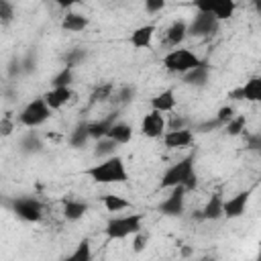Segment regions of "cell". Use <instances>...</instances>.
<instances>
[{
	"label": "cell",
	"mask_w": 261,
	"mask_h": 261,
	"mask_svg": "<svg viewBox=\"0 0 261 261\" xmlns=\"http://www.w3.org/2000/svg\"><path fill=\"white\" fill-rule=\"evenodd\" d=\"M86 175L96 184H124L128 179L124 159L118 155H110L100 163H94L86 169Z\"/></svg>",
	"instance_id": "obj_1"
},
{
	"label": "cell",
	"mask_w": 261,
	"mask_h": 261,
	"mask_svg": "<svg viewBox=\"0 0 261 261\" xmlns=\"http://www.w3.org/2000/svg\"><path fill=\"white\" fill-rule=\"evenodd\" d=\"M173 186H184L186 192L198 186V177L194 171V155H188L177 163H173L171 167H167V171L159 181V188H173Z\"/></svg>",
	"instance_id": "obj_2"
},
{
	"label": "cell",
	"mask_w": 261,
	"mask_h": 261,
	"mask_svg": "<svg viewBox=\"0 0 261 261\" xmlns=\"http://www.w3.org/2000/svg\"><path fill=\"white\" fill-rule=\"evenodd\" d=\"M141 222H143V216L141 214H126V216H116V218H110L104 232L110 241H118V239H126L135 232L141 230Z\"/></svg>",
	"instance_id": "obj_3"
},
{
	"label": "cell",
	"mask_w": 261,
	"mask_h": 261,
	"mask_svg": "<svg viewBox=\"0 0 261 261\" xmlns=\"http://www.w3.org/2000/svg\"><path fill=\"white\" fill-rule=\"evenodd\" d=\"M202 63V59L196 55V53H192L190 49H171L165 57H163V67L167 69V71H171V73H186V71H190V69H194V67H198Z\"/></svg>",
	"instance_id": "obj_4"
},
{
	"label": "cell",
	"mask_w": 261,
	"mask_h": 261,
	"mask_svg": "<svg viewBox=\"0 0 261 261\" xmlns=\"http://www.w3.org/2000/svg\"><path fill=\"white\" fill-rule=\"evenodd\" d=\"M49 116H51V108L45 104V100L41 96V98H35L33 102H29L22 108L18 120H20V124H24L29 128H35V126H41Z\"/></svg>",
	"instance_id": "obj_5"
},
{
	"label": "cell",
	"mask_w": 261,
	"mask_h": 261,
	"mask_svg": "<svg viewBox=\"0 0 261 261\" xmlns=\"http://www.w3.org/2000/svg\"><path fill=\"white\" fill-rule=\"evenodd\" d=\"M12 210L16 212V216H20L27 222H39L43 218V204L37 198H16L12 204Z\"/></svg>",
	"instance_id": "obj_6"
},
{
	"label": "cell",
	"mask_w": 261,
	"mask_h": 261,
	"mask_svg": "<svg viewBox=\"0 0 261 261\" xmlns=\"http://www.w3.org/2000/svg\"><path fill=\"white\" fill-rule=\"evenodd\" d=\"M216 31H218V20L212 12H198L194 20L188 24V35H196V37L214 35Z\"/></svg>",
	"instance_id": "obj_7"
},
{
	"label": "cell",
	"mask_w": 261,
	"mask_h": 261,
	"mask_svg": "<svg viewBox=\"0 0 261 261\" xmlns=\"http://www.w3.org/2000/svg\"><path fill=\"white\" fill-rule=\"evenodd\" d=\"M184 200H186V188L184 186H173L171 194L159 204V212L165 214V216H181Z\"/></svg>",
	"instance_id": "obj_8"
},
{
	"label": "cell",
	"mask_w": 261,
	"mask_h": 261,
	"mask_svg": "<svg viewBox=\"0 0 261 261\" xmlns=\"http://www.w3.org/2000/svg\"><path fill=\"white\" fill-rule=\"evenodd\" d=\"M165 116H163V112H159V110H151V112H147L145 116H143V120H141V133L145 135V137H149V139H159L161 135H163V130H165Z\"/></svg>",
	"instance_id": "obj_9"
},
{
	"label": "cell",
	"mask_w": 261,
	"mask_h": 261,
	"mask_svg": "<svg viewBox=\"0 0 261 261\" xmlns=\"http://www.w3.org/2000/svg\"><path fill=\"white\" fill-rule=\"evenodd\" d=\"M249 198H251V190H245V192H239L237 196H232L228 200H222V216H226V218L243 216L245 208L249 204Z\"/></svg>",
	"instance_id": "obj_10"
},
{
	"label": "cell",
	"mask_w": 261,
	"mask_h": 261,
	"mask_svg": "<svg viewBox=\"0 0 261 261\" xmlns=\"http://www.w3.org/2000/svg\"><path fill=\"white\" fill-rule=\"evenodd\" d=\"M161 137H163L165 147H169V149H184V147L192 145V141H194V135L188 128H171V130L163 133Z\"/></svg>",
	"instance_id": "obj_11"
},
{
	"label": "cell",
	"mask_w": 261,
	"mask_h": 261,
	"mask_svg": "<svg viewBox=\"0 0 261 261\" xmlns=\"http://www.w3.org/2000/svg\"><path fill=\"white\" fill-rule=\"evenodd\" d=\"M69 98H71L69 86H53L51 90H47V92L43 94V100H45V104H47L51 110L61 108L65 102H69Z\"/></svg>",
	"instance_id": "obj_12"
},
{
	"label": "cell",
	"mask_w": 261,
	"mask_h": 261,
	"mask_svg": "<svg viewBox=\"0 0 261 261\" xmlns=\"http://www.w3.org/2000/svg\"><path fill=\"white\" fill-rule=\"evenodd\" d=\"M155 31H157L155 24H143V27L135 29L130 33V45L135 49H147V47H151L153 37H155Z\"/></svg>",
	"instance_id": "obj_13"
},
{
	"label": "cell",
	"mask_w": 261,
	"mask_h": 261,
	"mask_svg": "<svg viewBox=\"0 0 261 261\" xmlns=\"http://www.w3.org/2000/svg\"><path fill=\"white\" fill-rule=\"evenodd\" d=\"M149 104H151L153 110H159L163 114L165 112H171L175 108V94H173V90H163V92L155 94Z\"/></svg>",
	"instance_id": "obj_14"
},
{
	"label": "cell",
	"mask_w": 261,
	"mask_h": 261,
	"mask_svg": "<svg viewBox=\"0 0 261 261\" xmlns=\"http://www.w3.org/2000/svg\"><path fill=\"white\" fill-rule=\"evenodd\" d=\"M106 137L112 139L116 145H126L133 139V126L126 124V122H112Z\"/></svg>",
	"instance_id": "obj_15"
},
{
	"label": "cell",
	"mask_w": 261,
	"mask_h": 261,
	"mask_svg": "<svg viewBox=\"0 0 261 261\" xmlns=\"http://www.w3.org/2000/svg\"><path fill=\"white\" fill-rule=\"evenodd\" d=\"M186 37H188V22L186 20H173L165 33V41L173 47H177Z\"/></svg>",
	"instance_id": "obj_16"
},
{
	"label": "cell",
	"mask_w": 261,
	"mask_h": 261,
	"mask_svg": "<svg viewBox=\"0 0 261 261\" xmlns=\"http://www.w3.org/2000/svg\"><path fill=\"white\" fill-rule=\"evenodd\" d=\"M88 16H84V14H80V12H69V14H65V18L61 20V27L65 29V31H71V33H80V31H84L86 27H88Z\"/></svg>",
	"instance_id": "obj_17"
},
{
	"label": "cell",
	"mask_w": 261,
	"mask_h": 261,
	"mask_svg": "<svg viewBox=\"0 0 261 261\" xmlns=\"http://www.w3.org/2000/svg\"><path fill=\"white\" fill-rule=\"evenodd\" d=\"M220 216H222V196L220 194H212V198L206 202V206L202 210V218L218 220Z\"/></svg>",
	"instance_id": "obj_18"
},
{
	"label": "cell",
	"mask_w": 261,
	"mask_h": 261,
	"mask_svg": "<svg viewBox=\"0 0 261 261\" xmlns=\"http://www.w3.org/2000/svg\"><path fill=\"white\" fill-rule=\"evenodd\" d=\"M88 212V204L80 200H65L63 202V214L67 220H80Z\"/></svg>",
	"instance_id": "obj_19"
},
{
	"label": "cell",
	"mask_w": 261,
	"mask_h": 261,
	"mask_svg": "<svg viewBox=\"0 0 261 261\" xmlns=\"http://www.w3.org/2000/svg\"><path fill=\"white\" fill-rule=\"evenodd\" d=\"M184 80H186V84H190V86H204L206 80H208V65L202 61L198 67L186 71V73H184Z\"/></svg>",
	"instance_id": "obj_20"
},
{
	"label": "cell",
	"mask_w": 261,
	"mask_h": 261,
	"mask_svg": "<svg viewBox=\"0 0 261 261\" xmlns=\"http://www.w3.org/2000/svg\"><path fill=\"white\" fill-rule=\"evenodd\" d=\"M112 122H114V116L104 118V120H96V122H88V124H86L88 137H90V139H94V141H98V139L106 137V133H108V128H110V124H112Z\"/></svg>",
	"instance_id": "obj_21"
},
{
	"label": "cell",
	"mask_w": 261,
	"mask_h": 261,
	"mask_svg": "<svg viewBox=\"0 0 261 261\" xmlns=\"http://www.w3.org/2000/svg\"><path fill=\"white\" fill-rule=\"evenodd\" d=\"M234 8H237L234 0H214V10H212V14L216 16L218 22H220V20H228V18L234 14Z\"/></svg>",
	"instance_id": "obj_22"
},
{
	"label": "cell",
	"mask_w": 261,
	"mask_h": 261,
	"mask_svg": "<svg viewBox=\"0 0 261 261\" xmlns=\"http://www.w3.org/2000/svg\"><path fill=\"white\" fill-rule=\"evenodd\" d=\"M241 90H243V100H249V102L261 100V80L259 77H251L249 82H245V86H241Z\"/></svg>",
	"instance_id": "obj_23"
},
{
	"label": "cell",
	"mask_w": 261,
	"mask_h": 261,
	"mask_svg": "<svg viewBox=\"0 0 261 261\" xmlns=\"http://www.w3.org/2000/svg\"><path fill=\"white\" fill-rule=\"evenodd\" d=\"M102 204H104V208H106L108 212H120V210H126V208L130 206L128 200H124V198H120V196H114V194L102 196Z\"/></svg>",
	"instance_id": "obj_24"
},
{
	"label": "cell",
	"mask_w": 261,
	"mask_h": 261,
	"mask_svg": "<svg viewBox=\"0 0 261 261\" xmlns=\"http://www.w3.org/2000/svg\"><path fill=\"white\" fill-rule=\"evenodd\" d=\"M114 151H116V143L112 139L102 137V139L96 141V149H94V155L96 157H104V155L110 157V155H114Z\"/></svg>",
	"instance_id": "obj_25"
},
{
	"label": "cell",
	"mask_w": 261,
	"mask_h": 261,
	"mask_svg": "<svg viewBox=\"0 0 261 261\" xmlns=\"http://www.w3.org/2000/svg\"><path fill=\"white\" fill-rule=\"evenodd\" d=\"M112 92H114V86L110 82H104V84H100V86L94 88V92H92L90 98H92V102H104V100L112 98Z\"/></svg>",
	"instance_id": "obj_26"
},
{
	"label": "cell",
	"mask_w": 261,
	"mask_h": 261,
	"mask_svg": "<svg viewBox=\"0 0 261 261\" xmlns=\"http://www.w3.org/2000/svg\"><path fill=\"white\" fill-rule=\"evenodd\" d=\"M69 259L71 261H90L92 259V251H90V243L84 239L77 247H75V251L69 255Z\"/></svg>",
	"instance_id": "obj_27"
},
{
	"label": "cell",
	"mask_w": 261,
	"mask_h": 261,
	"mask_svg": "<svg viewBox=\"0 0 261 261\" xmlns=\"http://www.w3.org/2000/svg\"><path fill=\"white\" fill-rule=\"evenodd\" d=\"M224 128H226V133H228L230 137L241 135V133L245 130V116H232V118L224 124Z\"/></svg>",
	"instance_id": "obj_28"
},
{
	"label": "cell",
	"mask_w": 261,
	"mask_h": 261,
	"mask_svg": "<svg viewBox=\"0 0 261 261\" xmlns=\"http://www.w3.org/2000/svg\"><path fill=\"white\" fill-rule=\"evenodd\" d=\"M88 139H90V137H88L86 124H80V126H75V128L71 130V135H69V143H71L73 147H82V145H84Z\"/></svg>",
	"instance_id": "obj_29"
},
{
	"label": "cell",
	"mask_w": 261,
	"mask_h": 261,
	"mask_svg": "<svg viewBox=\"0 0 261 261\" xmlns=\"http://www.w3.org/2000/svg\"><path fill=\"white\" fill-rule=\"evenodd\" d=\"M71 80H73V71H71V67H67V65H65V67H63V69L53 77V82H51V84H53V86H69V84H71Z\"/></svg>",
	"instance_id": "obj_30"
},
{
	"label": "cell",
	"mask_w": 261,
	"mask_h": 261,
	"mask_svg": "<svg viewBox=\"0 0 261 261\" xmlns=\"http://www.w3.org/2000/svg\"><path fill=\"white\" fill-rule=\"evenodd\" d=\"M232 116H234V108H232V106H222V108L216 112V122H218V124H226Z\"/></svg>",
	"instance_id": "obj_31"
},
{
	"label": "cell",
	"mask_w": 261,
	"mask_h": 261,
	"mask_svg": "<svg viewBox=\"0 0 261 261\" xmlns=\"http://www.w3.org/2000/svg\"><path fill=\"white\" fill-rule=\"evenodd\" d=\"M0 20L10 22L12 20V4L8 0H0Z\"/></svg>",
	"instance_id": "obj_32"
},
{
	"label": "cell",
	"mask_w": 261,
	"mask_h": 261,
	"mask_svg": "<svg viewBox=\"0 0 261 261\" xmlns=\"http://www.w3.org/2000/svg\"><path fill=\"white\" fill-rule=\"evenodd\" d=\"M147 241H149V234H145V232H135V241H133V249L137 251V253H141L143 249H145V245H147Z\"/></svg>",
	"instance_id": "obj_33"
},
{
	"label": "cell",
	"mask_w": 261,
	"mask_h": 261,
	"mask_svg": "<svg viewBox=\"0 0 261 261\" xmlns=\"http://www.w3.org/2000/svg\"><path fill=\"white\" fill-rule=\"evenodd\" d=\"M165 2L167 0H145V10L151 12V14H155V12H159V10L165 8Z\"/></svg>",
	"instance_id": "obj_34"
},
{
	"label": "cell",
	"mask_w": 261,
	"mask_h": 261,
	"mask_svg": "<svg viewBox=\"0 0 261 261\" xmlns=\"http://www.w3.org/2000/svg\"><path fill=\"white\" fill-rule=\"evenodd\" d=\"M133 96H135V88L126 86V88H122V90L116 94V100L124 104V102H130V100H133Z\"/></svg>",
	"instance_id": "obj_35"
},
{
	"label": "cell",
	"mask_w": 261,
	"mask_h": 261,
	"mask_svg": "<svg viewBox=\"0 0 261 261\" xmlns=\"http://www.w3.org/2000/svg\"><path fill=\"white\" fill-rule=\"evenodd\" d=\"M12 130H14V124H12V118H10L8 114H6V116H4L2 120H0V135H4V137H6V135H10Z\"/></svg>",
	"instance_id": "obj_36"
},
{
	"label": "cell",
	"mask_w": 261,
	"mask_h": 261,
	"mask_svg": "<svg viewBox=\"0 0 261 261\" xmlns=\"http://www.w3.org/2000/svg\"><path fill=\"white\" fill-rule=\"evenodd\" d=\"M194 6L198 8V12H212L214 0H194Z\"/></svg>",
	"instance_id": "obj_37"
},
{
	"label": "cell",
	"mask_w": 261,
	"mask_h": 261,
	"mask_svg": "<svg viewBox=\"0 0 261 261\" xmlns=\"http://www.w3.org/2000/svg\"><path fill=\"white\" fill-rule=\"evenodd\" d=\"M22 147H24L27 151H37V149L41 147V143H39V139H37V137H33V135H29V137L24 139V143H22Z\"/></svg>",
	"instance_id": "obj_38"
},
{
	"label": "cell",
	"mask_w": 261,
	"mask_h": 261,
	"mask_svg": "<svg viewBox=\"0 0 261 261\" xmlns=\"http://www.w3.org/2000/svg\"><path fill=\"white\" fill-rule=\"evenodd\" d=\"M84 55H86V53H84L82 49H77V51H73V53H71V55L67 57V67H73V65H75L77 61H82V59H84Z\"/></svg>",
	"instance_id": "obj_39"
},
{
	"label": "cell",
	"mask_w": 261,
	"mask_h": 261,
	"mask_svg": "<svg viewBox=\"0 0 261 261\" xmlns=\"http://www.w3.org/2000/svg\"><path fill=\"white\" fill-rule=\"evenodd\" d=\"M57 6H61V8H71L73 4H77L80 0H53Z\"/></svg>",
	"instance_id": "obj_40"
},
{
	"label": "cell",
	"mask_w": 261,
	"mask_h": 261,
	"mask_svg": "<svg viewBox=\"0 0 261 261\" xmlns=\"http://www.w3.org/2000/svg\"><path fill=\"white\" fill-rule=\"evenodd\" d=\"M228 96H230L232 100H243V90H241V88H237V90H232Z\"/></svg>",
	"instance_id": "obj_41"
},
{
	"label": "cell",
	"mask_w": 261,
	"mask_h": 261,
	"mask_svg": "<svg viewBox=\"0 0 261 261\" xmlns=\"http://www.w3.org/2000/svg\"><path fill=\"white\" fill-rule=\"evenodd\" d=\"M251 2H253V6H255V8L259 10V0H251Z\"/></svg>",
	"instance_id": "obj_42"
}]
</instances>
